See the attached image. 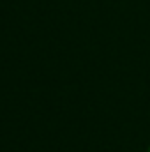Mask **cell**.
<instances>
[{
  "label": "cell",
  "mask_w": 150,
  "mask_h": 152,
  "mask_svg": "<svg viewBox=\"0 0 150 152\" xmlns=\"http://www.w3.org/2000/svg\"><path fill=\"white\" fill-rule=\"evenodd\" d=\"M149 152H150V151H149Z\"/></svg>",
  "instance_id": "6da1fadb"
}]
</instances>
